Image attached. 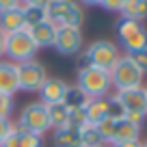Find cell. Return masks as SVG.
<instances>
[{
	"mask_svg": "<svg viewBox=\"0 0 147 147\" xmlns=\"http://www.w3.org/2000/svg\"><path fill=\"white\" fill-rule=\"evenodd\" d=\"M76 87L82 93H87L91 100H100V97H108L113 82H110V71H104L93 65H80L78 67V78H76Z\"/></svg>",
	"mask_w": 147,
	"mask_h": 147,
	"instance_id": "6da1fadb",
	"label": "cell"
},
{
	"mask_svg": "<svg viewBox=\"0 0 147 147\" xmlns=\"http://www.w3.org/2000/svg\"><path fill=\"white\" fill-rule=\"evenodd\" d=\"M119 59H121V50L117 43L108 41V39H97V41L89 43L80 65H93V67H100L104 71H110Z\"/></svg>",
	"mask_w": 147,
	"mask_h": 147,
	"instance_id": "7a4b0ae2",
	"label": "cell"
},
{
	"mask_svg": "<svg viewBox=\"0 0 147 147\" xmlns=\"http://www.w3.org/2000/svg\"><path fill=\"white\" fill-rule=\"evenodd\" d=\"M48 22L54 24L56 28H80L84 22V9L82 5L74 2V0H50L48 2Z\"/></svg>",
	"mask_w": 147,
	"mask_h": 147,
	"instance_id": "3957f363",
	"label": "cell"
},
{
	"mask_svg": "<svg viewBox=\"0 0 147 147\" xmlns=\"http://www.w3.org/2000/svg\"><path fill=\"white\" fill-rule=\"evenodd\" d=\"M37 52H39V48L32 41L28 28H22V30H15V32H7L5 56H9L11 63L20 65V63H26V61H35Z\"/></svg>",
	"mask_w": 147,
	"mask_h": 147,
	"instance_id": "277c9868",
	"label": "cell"
},
{
	"mask_svg": "<svg viewBox=\"0 0 147 147\" xmlns=\"http://www.w3.org/2000/svg\"><path fill=\"white\" fill-rule=\"evenodd\" d=\"M18 128L22 130H28V132L32 134H39V136H43V134L50 130V115H48V106L41 104V102H30V104H26L22 110H20V119H18Z\"/></svg>",
	"mask_w": 147,
	"mask_h": 147,
	"instance_id": "5b68a950",
	"label": "cell"
},
{
	"mask_svg": "<svg viewBox=\"0 0 147 147\" xmlns=\"http://www.w3.org/2000/svg\"><path fill=\"white\" fill-rule=\"evenodd\" d=\"M143 78H145V76H143L141 69L130 61L128 54H121V59L117 61V65L110 69V82L117 89V93L143 87Z\"/></svg>",
	"mask_w": 147,
	"mask_h": 147,
	"instance_id": "8992f818",
	"label": "cell"
},
{
	"mask_svg": "<svg viewBox=\"0 0 147 147\" xmlns=\"http://www.w3.org/2000/svg\"><path fill=\"white\" fill-rule=\"evenodd\" d=\"M117 37H119V43L125 50V54L147 50V26H143L141 22L121 18L117 22Z\"/></svg>",
	"mask_w": 147,
	"mask_h": 147,
	"instance_id": "52a82bcc",
	"label": "cell"
},
{
	"mask_svg": "<svg viewBox=\"0 0 147 147\" xmlns=\"http://www.w3.org/2000/svg\"><path fill=\"white\" fill-rule=\"evenodd\" d=\"M20 91L26 93H39L43 82L48 80V71L39 61H26L20 63Z\"/></svg>",
	"mask_w": 147,
	"mask_h": 147,
	"instance_id": "ba28073f",
	"label": "cell"
},
{
	"mask_svg": "<svg viewBox=\"0 0 147 147\" xmlns=\"http://www.w3.org/2000/svg\"><path fill=\"white\" fill-rule=\"evenodd\" d=\"M84 46V37H82V28H74V26H65V28H56V39H54V50L63 56H74L78 54Z\"/></svg>",
	"mask_w": 147,
	"mask_h": 147,
	"instance_id": "9c48e42d",
	"label": "cell"
},
{
	"mask_svg": "<svg viewBox=\"0 0 147 147\" xmlns=\"http://www.w3.org/2000/svg\"><path fill=\"white\" fill-rule=\"evenodd\" d=\"M69 84L63 78H54L48 76V80L43 82V87L39 89V102L46 106H54V104H63L65 95H67Z\"/></svg>",
	"mask_w": 147,
	"mask_h": 147,
	"instance_id": "30bf717a",
	"label": "cell"
},
{
	"mask_svg": "<svg viewBox=\"0 0 147 147\" xmlns=\"http://www.w3.org/2000/svg\"><path fill=\"white\" fill-rule=\"evenodd\" d=\"M121 104L125 106V115H143L147 117V97H145V87L128 89V91L117 93Z\"/></svg>",
	"mask_w": 147,
	"mask_h": 147,
	"instance_id": "8fae6325",
	"label": "cell"
},
{
	"mask_svg": "<svg viewBox=\"0 0 147 147\" xmlns=\"http://www.w3.org/2000/svg\"><path fill=\"white\" fill-rule=\"evenodd\" d=\"M20 91V67L11 61H0V93L13 97Z\"/></svg>",
	"mask_w": 147,
	"mask_h": 147,
	"instance_id": "7c38bea8",
	"label": "cell"
},
{
	"mask_svg": "<svg viewBox=\"0 0 147 147\" xmlns=\"http://www.w3.org/2000/svg\"><path fill=\"white\" fill-rule=\"evenodd\" d=\"M22 15L26 28H32L37 24L48 22V2L46 0H28L22 2Z\"/></svg>",
	"mask_w": 147,
	"mask_h": 147,
	"instance_id": "4fadbf2b",
	"label": "cell"
},
{
	"mask_svg": "<svg viewBox=\"0 0 147 147\" xmlns=\"http://www.w3.org/2000/svg\"><path fill=\"white\" fill-rule=\"evenodd\" d=\"M2 147H43V136L32 134L28 130H22L15 125V130L11 132V136L2 143Z\"/></svg>",
	"mask_w": 147,
	"mask_h": 147,
	"instance_id": "5bb4252c",
	"label": "cell"
},
{
	"mask_svg": "<svg viewBox=\"0 0 147 147\" xmlns=\"http://www.w3.org/2000/svg\"><path fill=\"white\" fill-rule=\"evenodd\" d=\"M32 41L37 43V48H54V39H56V26L50 22L37 24V26L28 28Z\"/></svg>",
	"mask_w": 147,
	"mask_h": 147,
	"instance_id": "9a60e30c",
	"label": "cell"
},
{
	"mask_svg": "<svg viewBox=\"0 0 147 147\" xmlns=\"http://www.w3.org/2000/svg\"><path fill=\"white\" fill-rule=\"evenodd\" d=\"M119 13L123 20L143 24L147 20V0H123V7H121Z\"/></svg>",
	"mask_w": 147,
	"mask_h": 147,
	"instance_id": "2e32d148",
	"label": "cell"
},
{
	"mask_svg": "<svg viewBox=\"0 0 147 147\" xmlns=\"http://www.w3.org/2000/svg\"><path fill=\"white\" fill-rule=\"evenodd\" d=\"M141 138V128L130 121H117V128H115V136H113V145L117 143H128V141H138Z\"/></svg>",
	"mask_w": 147,
	"mask_h": 147,
	"instance_id": "e0dca14e",
	"label": "cell"
},
{
	"mask_svg": "<svg viewBox=\"0 0 147 147\" xmlns=\"http://www.w3.org/2000/svg\"><path fill=\"white\" fill-rule=\"evenodd\" d=\"M48 115H50V130L59 132V130L69 128V110L65 104L48 106Z\"/></svg>",
	"mask_w": 147,
	"mask_h": 147,
	"instance_id": "ac0fdd59",
	"label": "cell"
},
{
	"mask_svg": "<svg viewBox=\"0 0 147 147\" xmlns=\"http://www.w3.org/2000/svg\"><path fill=\"white\" fill-rule=\"evenodd\" d=\"M22 28H26L22 9H13V11H7V13H0V30L2 32H15V30H22Z\"/></svg>",
	"mask_w": 147,
	"mask_h": 147,
	"instance_id": "d6986e66",
	"label": "cell"
},
{
	"mask_svg": "<svg viewBox=\"0 0 147 147\" xmlns=\"http://www.w3.org/2000/svg\"><path fill=\"white\" fill-rule=\"evenodd\" d=\"M89 102H91V97L87 95V93H82L76 84H69V89H67V95H65V100H63V104L67 106V110H84L89 106Z\"/></svg>",
	"mask_w": 147,
	"mask_h": 147,
	"instance_id": "ffe728a7",
	"label": "cell"
},
{
	"mask_svg": "<svg viewBox=\"0 0 147 147\" xmlns=\"http://www.w3.org/2000/svg\"><path fill=\"white\" fill-rule=\"evenodd\" d=\"M84 117H87L89 125H97L100 121H104L106 119V97L89 102V106L84 108Z\"/></svg>",
	"mask_w": 147,
	"mask_h": 147,
	"instance_id": "44dd1931",
	"label": "cell"
},
{
	"mask_svg": "<svg viewBox=\"0 0 147 147\" xmlns=\"http://www.w3.org/2000/svg\"><path fill=\"white\" fill-rule=\"evenodd\" d=\"M54 147H82L80 130L65 128V130L54 132Z\"/></svg>",
	"mask_w": 147,
	"mask_h": 147,
	"instance_id": "7402d4cb",
	"label": "cell"
},
{
	"mask_svg": "<svg viewBox=\"0 0 147 147\" xmlns=\"http://www.w3.org/2000/svg\"><path fill=\"white\" fill-rule=\"evenodd\" d=\"M106 117L113 119V121H123L125 119V106L121 104L117 93L106 97Z\"/></svg>",
	"mask_w": 147,
	"mask_h": 147,
	"instance_id": "603a6c76",
	"label": "cell"
},
{
	"mask_svg": "<svg viewBox=\"0 0 147 147\" xmlns=\"http://www.w3.org/2000/svg\"><path fill=\"white\" fill-rule=\"evenodd\" d=\"M80 138H82V147H104L102 136L97 132L95 125H87V128L80 130Z\"/></svg>",
	"mask_w": 147,
	"mask_h": 147,
	"instance_id": "cb8c5ba5",
	"label": "cell"
},
{
	"mask_svg": "<svg viewBox=\"0 0 147 147\" xmlns=\"http://www.w3.org/2000/svg\"><path fill=\"white\" fill-rule=\"evenodd\" d=\"M95 128H97V132H100V136H102V143H104V145H113V136H115L117 121H113V119L106 117V119L100 121Z\"/></svg>",
	"mask_w": 147,
	"mask_h": 147,
	"instance_id": "d4e9b609",
	"label": "cell"
},
{
	"mask_svg": "<svg viewBox=\"0 0 147 147\" xmlns=\"http://www.w3.org/2000/svg\"><path fill=\"white\" fill-rule=\"evenodd\" d=\"M13 110H15V97L0 93V119H11Z\"/></svg>",
	"mask_w": 147,
	"mask_h": 147,
	"instance_id": "484cf974",
	"label": "cell"
},
{
	"mask_svg": "<svg viewBox=\"0 0 147 147\" xmlns=\"http://www.w3.org/2000/svg\"><path fill=\"white\" fill-rule=\"evenodd\" d=\"M87 117H84V110H69V128L74 130H82L87 128Z\"/></svg>",
	"mask_w": 147,
	"mask_h": 147,
	"instance_id": "4316f807",
	"label": "cell"
},
{
	"mask_svg": "<svg viewBox=\"0 0 147 147\" xmlns=\"http://www.w3.org/2000/svg\"><path fill=\"white\" fill-rule=\"evenodd\" d=\"M130 61H132L134 65H136L138 69H141V74L145 76L147 74V50H138V52H132V54H128Z\"/></svg>",
	"mask_w": 147,
	"mask_h": 147,
	"instance_id": "83f0119b",
	"label": "cell"
},
{
	"mask_svg": "<svg viewBox=\"0 0 147 147\" xmlns=\"http://www.w3.org/2000/svg\"><path fill=\"white\" fill-rule=\"evenodd\" d=\"M13 130H15V123L11 119H0V147H2V143L11 136Z\"/></svg>",
	"mask_w": 147,
	"mask_h": 147,
	"instance_id": "f1b7e54d",
	"label": "cell"
},
{
	"mask_svg": "<svg viewBox=\"0 0 147 147\" xmlns=\"http://www.w3.org/2000/svg\"><path fill=\"white\" fill-rule=\"evenodd\" d=\"M95 5L102 7L104 11H121L123 0H100V2H95Z\"/></svg>",
	"mask_w": 147,
	"mask_h": 147,
	"instance_id": "f546056e",
	"label": "cell"
},
{
	"mask_svg": "<svg viewBox=\"0 0 147 147\" xmlns=\"http://www.w3.org/2000/svg\"><path fill=\"white\" fill-rule=\"evenodd\" d=\"M13 9H22L20 0H0V13H7V11H13Z\"/></svg>",
	"mask_w": 147,
	"mask_h": 147,
	"instance_id": "4dcf8cb0",
	"label": "cell"
},
{
	"mask_svg": "<svg viewBox=\"0 0 147 147\" xmlns=\"http://www.w3.org/2000/svg\"><path fill=\"white\" fill-rule=\"evenodd\" d=\"M110 147H143L141 138L138 141H128V143H117V145H110Z\"/></svg>",
	"mask_w": 147,
	"mask_h": 147,
	"instance_id": "1f68e13d",
	"label": "cell"
},
{
	"mask_svg": "<svg viewBox=\"0 0 147 147\" xmlns=\"http://www.w3.org/2000/svg\"><path fill=\"white\" fill-rule=\"evenodd\" d=\"M5 46H7V32L0 30V59L5 56Z\"/></svg>",
	"mask_w": 147,
	"mask_h": 147,
	"instance_id": "d6a6232c",
	"label": "cell"
},
{
	"mask_svg": "<svg viewBox=\"0 0 147 147\" xmlns=\"http://www.w3.org/2000/svg\"><path fill=\"white\" fill-rule=\"evenodd\" d=\"M145 97H147V87H145Z\"/></svg>",
	"mask_w": 147,
	"mask_h": 147,
	"instance_id": "836d02e7",
	"label": "cell"
},
{
	"mask_svg": "<svg viewBox=\"0 0 147 147\" xmlns=\"http://www.w3.org/2000/svg\"><path fill=\"white\" fill-rule=\"evenodd\" d=\"M143 147H147V143H143Z\"/></svg>",
	"mask_w": 147,
	"mask_h": 147,
	"instance_id": "e575fe53",
	"label": "cell"
}]
</instances>
